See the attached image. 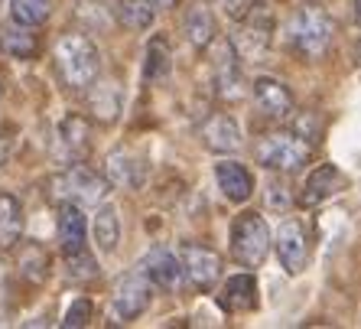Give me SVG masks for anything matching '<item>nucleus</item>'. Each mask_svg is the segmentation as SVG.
I'll return each instance as SVG.
<instances>
[{"label": "nucleus", "instance_id": "nucleus-13", "mask_svg": "<svg viewBox=\"0 0 361 329\" xmlns=\"http://www.w3.org/2000/svg\"><path fill=\"white\" fill-rule=\"evenodd\" d=\"M348 186V177H345L342 169L336 167V163H322L316 173H312L310 179H306V186H302L300 193V205H322L326 199H332V196H338Z\"/></svg>", "mask_w": 361, "mask_h": 329}, {"label": "nucleus", "instance_id": "nucleus-10", "mask_svg": "<svg viewBox=\"0 0 361 329\" xmlns=\"http://www.w3.org/2000/svg\"><path fill=\"white\" fill-rule=\"evenodd\" d=\"M199 137L212 153H235L241 147V127L231 114H221V111H215V114L202 121Z\"/></svg>", "mask_w": 361, "mask_h": 329}, {"label": "nucleus", "instance_id": "nucleus-16", "mask_svg": "<svg viewBox=\"0 0 361 329\" xmlns=\"http://www.w3.org/2000/svg\"><path fill=\"white\" fill-rule=\"evenodd\" d=\"M183 26H185V40L192 42L195 49H205V46H212V42H215V36H219L215 13H212L205 4H195V7H189Z\"/></svg>", "mask_w": 361, "mask_h": 329}, {"label": "nucleus", "instance_id": "nucleus-4", "mask_svg": "<svg viewBox=\"0 0 361 329\" xmlns=\"http://www.w3.org/2000/svg\"><path fill=\"white\" fill-rule=\"evenodd\" d=\"M274 235L261 212H241L231 222V254L241 268H261L267 261Z\"/></svg>", "mask_w": 361, "mask_h": 329}, {"label": "nucleus", "instance_id": "nucleus-9", "mask_svg": "<svg viewBox=\"0 0 361 329\" xmlns=\"http://www.w3.org/2000/svg\"><path fill=\"white\" fill-rule=\"evenodd\" d=\"M183 270L192 280V287L209 294L215 287V280L221 277V258L205 245H185L183 248Z\"/></svg>", "mask_w": 361, "mask_h": 329}, {"label": "nucleus", "instance_id": "nucleus-26", "mask_svg": "<svg viewBox=\"0 0 361 329\" xmlns=\"http://www.w3.org/2000/svg\"><path fill=\"white\" fill-rule=\"evenodd\" d=\"M169 42L163 40V36H153L150 46H147V66H143V76L150 78V82H157V78H163L169 72Z\"/></svg>", "mask_w": 361, "mask_h": 329}, {"label": "nucleus", "instance_id": "nucleus-2", "mask_svg": "<svg viewBox=\"0 0 361 329\" xmlns=\"http://www.w3.org/2000/svg\"><path fill=\"white\" fill-rule=\"evenodd\" d=\"M332 30L336 26H332V17L326 10L316 7V4H306L293 13L286 36H290V46L302 59H319V56H326L329 42H332Z\"/></svg>", "mask_w": 361, "mask_h": 329}, {"label": "nucleus", "instance_id": "nucleus-18", "mask_svg": "<svg viewBox=\"0 0 361 329\" xmlns=\"http://www.w3.org/2000/svg\"><path fill=\"white\" fill-rule=\"evenodd\" d=\"M20 235H23V205L17 196L0 193V251H10Z\"/></svg>", "mask_w": 361, "mask_h": 329}, {"label": "nucleus", "instance_id": "nucleus-19", "mask_svg": "<svg viewBox=\"0 0 361 329\" xmlns=\"http://www.w3.org/2000/svg\"><path fill=\"white\" fill-rule=\"evenodd\" d=\"M0 49L7 52L10 59H33L39 52V40H36L33 26H7L0 33Z\"/></svg>", "mask_w": 361, "mask_h": 329}, {"label": "nucleus", "instance_id": "nucleus-27", "mask_svg": "<svg viewBox=\"0 0 361 329\" xmlns=\"http://www.w3.org/2000/svg\"><path fill=\"white\" fill-rule=\"evenodd\" d=\"M20 274H23L26 280H33V284H39V280L49 274V258H46V251H42L39 245H30L20 254Z\"/></svg>", "mask_w": 361, "mask_h": 329}, {"label": "nucleus", "instance_id": "nucleus-1", "mask_svg": "<svg viewBox=\"0 0 361 329\" xmlns=\"http://www.w3.org/2000/svg\"><path fill=\"white\" fill-rule=\"evenodd\" d=\"M56 68H59L62 82H66L68 88H75V92L92 88L101 72L98 46L82 33H66L56 42Z\"/></svg>", "mask_w": 361, "mask_h": 329}, {"label": "nucleus", "instance_id": "nucleus-17", "mask_svg": "<svg viewBox=\"0 0 361 329\" xmlns=\"http://www.w3.org/2000/svg\"><path fill=\"white\" fill-rule=\"evenodd\" d=\"M59 245L66 254H75L85 248V215L82 205L62 203L59 209Z\"/></svg>", "mask_w": 361, "mask_h": 329}, {"label": "nucleus", "instance_id": "nucleus-23", "mask_svg": "<svg viewBox=\"0 0 361 329\" xmlns=\"http://www.w3.org/2000/svg\"><path fill=\"white\" fill-rule=\"evenodd\" d=\"M94 241L101 251H114L121 241V219L114 205H101L94 215Z\"/></svg>", "mask_w": 361, "mask_h": 329}, {"label": "nucleus", "instance_id": "nucleus-3", "mask_svg": "<svg viewBox=\"0 0 361 329\" xmlns=\"http://www.w3.org/2000/svg\"><path fill=\"white\" fill-rule=\"evenodd\" d=\"M254 157L264 169H274V173H300L312 160V144L302 140L300 134L277 131V134H267L257 140Z\"/></svg>", "mask_w": 361, "mask_h": 329}, {"label": "nucleus", "instance_id": "nucleus-32", "mask_svg": "<svg viewBox=\"0 0 361 329\" xmlns=\"http://www.w3.org/2000/svg\"><path fill=\"white\" fill-rule=\"evenodd\" d=\"M153 4H157V7H173L176 0H153Z\"/></svg>", "mask_w": 361, "mask_h": 329}, {"label": "nucleus", "instance_id": "nucleus-6", "mask_svg": "<svg viewBox=\"0 0 361 329\" xmlns=\"http://www.w3.org/2000/svg\"><path fill=\"white\" fill-rule=\"evenodd\" d=\"M150 297H153V284L143 270H130L124 277L118 280L114 287V297H111V313L118 323H130L137 320L147 306H150Z\"/></svg>", "mask_w": 361, "mask_h": 329}, {"label": "nucleus", "instance_id": "nucleus-11", "mask_svg": "<svg viewBox=\"0 0 361 329\" xmlns=\"http://www.w3.org/2000/svg\"><path fill=\"white\" fill-rule=\"evenodd\" d=\"M143 274L150 277V284L163 290H183L185 284V270H183V261L169 248H153L147 258H143Z\"/></svg>", "mask_w": 361, "mask_h": 329}, {"label": "nucleus", "instance_id": "nucleus-28", "mask_svg": "<svg viewBox=\"0 0 361 329\" xmlns=\"http://www.w3.org/2000/svg\"><path fill=\"white\" fill-rule=\"evenodd\" d=\"M66 258H68V274H72V277H94V274H98V264L85 254V248L75 254H66Z\"/></svg>", "mask_w": 361, "mask_h": 329}, {"label": "nucleus", "instance_id": "nucleus-22", "mask_svg": "<svg viewBox=\"0 0 361 329\" xmlns=\"http://www.w3.org/2000/svg\"><path fill=\"white\" fill-rule=\"evenodd\" d=\"M88 134H92V131H88V121H85L82 114H68L59 124V140L72 160H78V157L88 153Z\"/></svg>", "mask_w": 361, "mask_h": 329}, {"label": "nucleus", "instance_id": "nucleus-20", "mask_svg": "<svg viewBox=\"0 0 361 329\" xmlns=\"http://www.w3.org/2000/svg\"><path fill=\"white\" fill-rule=\"evenodd\" d=\"M114 13H118L121 26L140 33V30H150L153 20H157V4L153 0H118Z\"/></svg>", "mask_w": 361, "mask_h": 329}, {"label": "nucleus", "instance_id": "nucleus-30", "mask_svg": "<svg viewBox=\"0 0 361 329\" xmlns=\"http://www.w3.org/2000/svg\"><path fill=\"white\" fill-rule=\"evenodd\" d=\"M293 203V189H286V183L283 179H270V186H267V205L270 209H286V205Z\"/></svg>", "mask_w": 361, "mask_h": 329}, {"label": "nucleus", "instance_id": "nucleus-7", "mask_svg": "<svg viewBox=\"0 0 361 329\" xmlns=\"http://www.w3.org/2000/svg\"><path fill=\"white\" fill-rule=\"evenodd\" d=\"M277 258L286 274H302L310 264V235L300 219H286L277 232Z\"/></svg>", "mask_w": 361, "mask_h": 329}, {"label": "nucleus", "instance_id": "nucleus-24", "mask_svg": "<svg viewBox=\"0 0 361 329\" xmlns=\"http://www.w3.org/2000/svg\"><path fill=\"white\" fill-rule=\"evenodd\" d=\"M49 0H10V17L23 26H42L49 20Z\"/></svg>", "mask_w": 361, "mask_h": 329}, {"label": "nucleus", "instance_id": "nucleus-33", "mask_svg": "<svg viewBox=\"0 0 361 329\" xmlns=\"http://www.w3.org/2000/svg\"><path fill=\"white\" fill-rule=\"evenodd\" d=\"M355 20L361 23V0H355Z\"/></svg>", "mask_w": 361, "mask_h": 329}, {"label": "nucleus", "instance_id": "nucleus-31", "mask_svg": "<svg viewBox=\"0 0 361 329\" xmlns=\"http://www.w3.org/2000/svg\"><path fill=\"white\" fill-rule=\"evenodd\" d=\"M221 10H225L231 20H241L247 10H251V0H215Z\"/></svg>", "mask_w": 361, "mask_h": 329}, {"label": "nucleus", "instance_id": "nucleus-29", "mask_svg": "<svg viewBox=\"0 0 361 329\" xmlns=\"http://www.w3.org/2000/svg\"><path fill=\"white\" fill-rule=\"evenodd\" d=\"M88 320H92V300L78 297L75 304L66 310V320H62V326H88Z\"/></svg>", "mask_w": 361, "mask_h": 329}, {"label": "nucleus", "instance_id": "nucleus-25", "mask_svg": "<svg viewBox=\"0 0 361 329\" xmlns=\"http://www.w3.org/2000/svg\"><path fill=\"white\" fill-rule=\"evenodd\" d=\"M92 111H94V118H101L104 124H111V121L118 118V111H121L118 85H98L92 92Z\"/></svg>", "mask_w": 361, "mask_h": 329}, {"label": "nucleus", "instance_id": "nucleus-15", "mask_svg": "<svg viewBox=\"0 0 361 329\" xmlns=\"http://www.w3.org/2000/svg\"><path fill=\"white\" fill-rule=\"evenodd\" d=\"M221 310L228 313H247L257 306V280L254 274H235V277L225 284V290L219 294Z\"/></svg>", "mask_w": 361, "mask_h": 329}, {"label": "nucleus", "instance_id": "nucleus-14", "mask_svg": "<svg viewBox=\"0 0 361 329\" xmlns=\"http://www.w3.org/2000/svg\"><path fill=\"white\" fill-rule=\"evenodd\" d=\"M215 183L231 203H247L254 196V177L251 169L241 167L238 160H221L215 163Z\"/></svg>", "mask_w": 361, "mask_h": 329}, {"label": "nucleus", "instance_id": "nucleus-8", "mask_svg": "<svg viewBox=\"0 0 361 329\" xmlns=\"http://www.w3.org/2000/svg\"><path fill=\"white\" fill-rule=\"evenodd\" d=\"M270 26H274V20H270V13H264V10H247V13H244L241 30H238V36H235V49L241 59L257 62L264 52H267Z\"/></svg>", "mask_w": 361, "mask_h": 329}, {"label": "nucleus", "instance_id": "nucleus-34", "mask_svg": "<svg viewBox=\"0 0 361 329\" xmlns=\"http://www.w3.org/2000/svg\"><path fill=\"white\" fill-rule=\"evenodd\" d=\"M358 59H361V40H358Z\"/></svg>", "mask_w": 361, "mask_h": 329}, {"label": "nucleus", "instance_id": "nucleus-5", "mask_svg": "<svg viewBox=\"0 0 361 329\" xmlns=\"http://www.w3.org/2000/svg\"><path fill=\"white\" fill-rule=\"evenodd\" d=\"M108 193V183L94 173V169L75 163L72 169H66L62 177L52 179V196L62 203H75V205H98Z\"/></svg>", "mask_w": 361, "mask_h": 329}, {"label": "nucleus", "instance_id": "nucleus-12", "mask_svg": "<svg viewBox=\"0 0 361 329\" xmlns=\"http://www.w3.org/2000/svg\"><path fill=\"white\" fill-rule=\"evenodd\" d=\"M254 104L267 121H286L293 114V95L286 92V85L277 78L261 76L254 82Z\"/></svg>", "mask_w": 361, "mask_h": 329}, {"label": "nucleus", "instance_id": "nucleus-21", "mask_svg": "<svg viewBox=\"0 0 361 329\" xmlns=\"http://www.w3.org/2000/svg\"><path fill=\"white\" fill-rule=\"evenodd\" d=\"M108 177L111 183L124 186V189H137L143 183V163L137 157H130L127 150H114L108 157Z\"/></svg>", "mask_w": 361, "mask_h": 329}]
</instances>
